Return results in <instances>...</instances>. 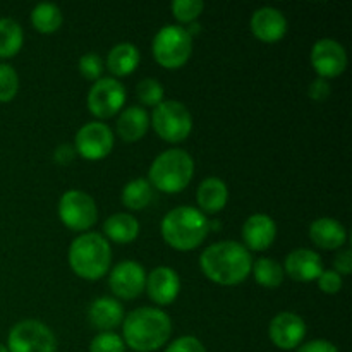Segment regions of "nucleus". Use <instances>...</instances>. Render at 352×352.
<instances>
[{"label":"nucleus","instance_id":"nucleus-10","mask_svg":"<svg viewBox=\"0 0 352 352\" xmlns=\"http://www.w3.org/2000/svg\"><path fill=\"white\" fill-rule=\"evenodd\" d=\"M126 103V88L113 78H102L93 82L88 91L86 105L98 119H110Z\"/></svg>","mask_w":352,"mask_h":352},{"label":"nucleus","instance_id":"nucleus-18","mask_svg":"<svg viewBox=\"0 0 352 352\" xmlns=\"http://www.w3.org/2000/svg\"><path fill=\"white\" fill-rule=\"evenodd\" d=\"M323 272V261L316 251L294 250L287 254L284 263V274L292 280L313 282L318 280Z\"/></svg>","mask_w":352,"mask_h":352},{"label":"nucleus","instance_id":"nucleus-24","mask_svg":"<svg viewBox=\"0 0 352 352\" xmlns=\"http://www.w3.org/2000/svg\"><path fill=\"white\" fill-rule=\"evenodd\" d=\"M105 239L117 244H129L140 236V223L129 213H113L103 223Z\"/></svg>","mask_w":352,"mask_h":352},{"label":"nucleus","instance_id":"nucleus-13","mask_svg":"<svg viewBox=\"0 0 352 352\" xmlns=\"http://www.w3.org/2000/svg\"><path fill=\"white\" fill-rule=\"evenodd\" d=\"M109 285L116 298L124 299V301L136 299L144 291L146 272L138 261L124 260L110 272Z\"/></svg>","mask_w":352,"mask_h":352},{"label":"nucleus","instance_id":"nucleus-5","mask_svg":"<svg viewBox=\"0 0 352 352\" xmlns=\"http://www.w3.org/2000/svg\"><path fill=\"white\" fill-rule=\"evenodd\" d=\"M195 175V160L188 151L181 148H172L164 151L153 160L150 167L151 188L167 195L184 191Z\"/></svg>","mask_w":352,"mask_h":352},{"label":"nucleus","instance_id":"nucleus-28","mask_svg":"<svg viewBox=\"0 0 352 352\" xmlns=\"http://www.w3.org/2000/svg\"><path fill=\"white\" fill-rule=\"evenodd\" d=\"M62 10L55 3H40L31 10V24L43 34L55 33L62 26Z\"/></svg>","mask_w":352,"mask_h":352},{"label":"nucleus","instance_id":"nucleus-25","mask_svg":"<svg viewBox=\"0 0 352 352\" xmlns=\"http://www.w3.org/2000/svg\"><path fill=\"white\" fill-rule=\"evenodd\" d=\"M24 43L23 28L10 17L0 19V57L10 58L19 54Z\"/></svg>","mask_w":352,"mask_h":352},{"label":"nucleus","instance_id":"nucleus-7","mask_svg":"<svg viewBox=\"0 0 352 352\" xmlns=\"http://www.w3.org/2000/svg\"><path fill=\"white\" fill-rule=\"evenodd\" d=\"M151 126L167 143H182L192 131V117L184 103L164 100L151 113Z\"/></svg>","mask_w":352,"mask_h":352},{"label":"nucleus","instance_id":"nucleus-27","mask_svg":"<svg viewBox=\"0 0 352 352\" xmlns=\"http://www.w3.org/2000/svg\"><path fill=\"white\" fill-rule=\"evenodd\" d=\"M256 284L267 289H277L284 282V267L274 258H260L251 268Z\"/></svg>","mask_w":352,"mask_h":352},{"label":"nucleus","instance_id":"nucleus-33","mask_svg":"<svg viewBox=\"0 0 352 352\" xmlns=\"http://www.w3.org/2000/svg\"><path fill=\"white\" fill-rule=\"evenodd\" d=\"M78 67L82 78L88 79V81H98V79H102L103 60L98 54H95V52H88V54L82 55V57L79 58Z\"/></svg>","mask_w":352,"mask_h":352},{"label":"nucleus","instance_id":"nucleus-6","mask_svg":"<svg viewBox=\"0 0 352 352\" xmlns=\"http://www.w3.org/2000/svg\"><path fill=\"white\" fill-rule=\"evenodd\" d=\"M153 57L162 67L174 69L182 67L192 54V38L188 30L177 24H167L162 28L151 43Z\"/></svg>","mask_w":352,"mask_h":352},{"label":"nucleus","instance_id":"nucleus-22","mask_svg":"<svg viewBox=\"0 0 352 352\" xmlns=\"http://www.w3.org/2000/svg\"><path fill=\"white\" fill-rule=\"evenodd\" d=\"M229 201V188L219 177H206L196 191V203L201 213H219Z\"/></svg>","mask_w":352,"mask_h":352},{"label":"nucleus","instance_id":"nucleus-38","mask_svg":"<svg viewBox=\"0 0 352 352\" xmlns=\"http://www.w3.org/2000/svg\"><path fill=\"white\" fill-rule=\"evenodd\" d=\"M333 268H336L337 274L342 277V275H349L352 272V253L351 250L340 251L336 256V261H333Z\"/></svg>","mask_w":352,"mask_h":352},{"label":"nucleus","instance_id":"nucleus-8","mask_svg":"<svg viewBox=\"0 0 352 352\" xmlns=\"http://www.w3.org/2000/svg\"><path fill=\"white\" fill-rule=\"evenodd\" d=\"M58 219L67 229L86 232L98 220L95 199L81 189H69L58 199Z\"/></svg>","mask_w":352,"mask_h":352},{"label":"nucleus","instance_id":"nucleus-37","mask_svg":"<svg viewBox=\"0 0 352 352\" xmlns=\"http://www.w3.org/2000/svg\"><path fill=\"white\" fill-rule=\"evenodd\" d=\"M298 352H339V349H337L336 344H332L330 340L316 339L309 340V342L306 344H301Z\"/></svg>","mask_w":352,"mask_h":352},{"label":"nucleus","instance_id":"nucleus-16","mask_svg":"<svg viewBox=\"0 0 352 352\" xmlns=\"http://www.w3.org/2000/svg\"><path fill=\"white\" fill-rule=\"evenodd\" d=\"M250 26L254 38L263 43H277L287 33V19L275 7H261L254 10Z\"/></svg>","mask_w":352,"mask_h":352},{"label":"nucleus","instance_id":"nucleus-32","mask_svg":"<svg viewBox=\"0 0 352 352\" xmlns=\"http://www.w3.org/2000/svg\"><path fill=\"white\" fill-rule=\"evenodd\" d=\"M89 352H126V344L117 333L100 332L89 344Z\"/></svg>","mask_w":352,"mask_h":352},{"label":"nucleus","instance_id":"nucleus-2","mask_svg":"<svg viewBox=\"0 0 352 352\" xmlns=\"http://www.w3.org/2000/svg\"><path fill=\"white\" fill-rule=\"evenodd\" d=\"M172 322L160 308H138L124 316L122 340L136 352H153L167 344Z\"/></svg>","mask_w":352,"mask_h":352},{"label":"nucleus","instance_id":"nucleus-26","mask_svg":"<svg viewBox=\"0 0 352 352\" xmlns=\"http://www.w3.org/2000/svg\"><path fill=\"white\" fill-rule=\"evenodd\" d=\"M153 199V188L144 177L133 179L122 189V203L126 208L138 212L146 208Z\"/></svg>","mask_w":352,"mask_h":352},{"label":"nucleus","instance_id":"nucleus-36","mask_svg":"<svg viewBox=\"0 0 352 352\" xmlns=\"http://www.w3.org/2000/svg\"><path fill=\"white\" fill-rule=\"evenodd\" d=\"M308 93L313 100H316V102H323V100H327L330 96L332 88H330V85L327 79L318 78V79H315L311 85H309Z\"/></svg>","mask_w":352,"mask_h":352},{"label":"nucleus","instance_id":"nucleus-20","mask_svg":"<svg viewBox=\"0 0 352 352\" xmlns=\"http://www.w3.org/2000/svg\"><path fill=\"white\" fill-rule=\"evenodd\" d=\"M309 237L313 243L323 250H339L346 244L347 232L342 223L330 217H322L316 219L309 226Z\"/></svg>","mask_w":352,"mask_h":352},{"label":"nucleus","instance_id":"nucleus-14","mask_svg":"<svg viewBox=\"0 0 352 352\" xmlns=\"http://www.w3.org/2000/svg\"><path fill=\"white\" fill-rule=\"evenodd\" d=\"M268 337L275 347L282 351L298 349L306 337V323L292 311H282L272 318Z\"/></svg>","mask_w":352,"mask_h":352},{"label":"nucleus","instance_id":"nucleus-3","mask_svg":"<svg viewBox=\"0 0 352 352\" xmlns=\"http://www.w3.org/2000/svg\"><path fill=\"white\" fill-rule=\"evenodd\" d=\"M162 237L177 251H192L201 246L210 232V220L195 206H177L162 220Z\"/></svg>","mask_w":352,"mask_h":352},{"label":"nucleus","instance_id":"nucleus-11","mask_svg":"<svg viewBox=\"0 0 352 352\" xmlns=\"http://www.w3.org/2000/svg\"><path fill=\"white\" fill-rule=\"evenodd\" d=\"M76 153L86 160H102L109 157L113 150V133L107 124L88 122L76 133L74 138Z\"/></svg>","mask_w":352,"mask_h":352},{"label":"nucleus","instance_id":"nucleus-1","mask_svg":"<svg viewBox=\"0 0 352 352\" xmlns=\"http://www.w3.org/2000/svg\"><path fill=\"white\" fill-rule=\"evenodd\" d=\"M199 267L205 277L215 284L239 285L251 275L253 258L244 244L237 241H220L203 251Z\"/></svg>","mask_w":352,"mask_h":352},{"label":"nucleus","instance_id":"nucleus-19","mask_svg":"<svg viewBox=\"0 0 352 352\" xmlns=\"http://www.w3.org/2000/svg\"><path fill=\"white\" fill-rule=\"evenodd\" d=\"M88 318L95 329L110 332L124 322V308L119 299L103 296L91 302L88 309Z\"/></svg>","mask_w":352,"mask_h":352},{"label":"nucleus","instance_id":"nucleus-21","mask_svg":"<svg viewBox=\"0 0 352 352\" xmlns=\"http://www.w3.org/2000/svg\"><path fill=\"white\" fill-rule=\"evenodd\" d=\"M148 127H150V116L143 107L138 105L122 110L117 120V134L126 143H136L143 140L144 134L148 133Z\"/></svg>","mask_w":352,"mask_h":352},{"label":"nucleus","instance_id":"nucleus-31","mask_svg":"<svg viewBox=\"0 0 352 352\" xmlns=\"http://www.w3.org/2000/svg\"><path fill=\"white\" fill-rule=\"evenodd\" d=\"M174 17L179 23H195L201 16L205 3L199 0H174L170 6Z\"/></svg>","mask_w":352,"mask_h":352},{"label":"nucleus","instance_id":"nucleus-35","mask_svg":"<svg viewBox=\"0 0 352 352\" xmlns=\"http://www.w3.org/2000/svg\"><path fill=\"white\" fill-rule=\"evenodd\" d=\"M165 352H206V349L199 339L192 336H184L175 339Z\"/></svg>","mask_w":352,"mask_h":352},{"label":"nucleus","instance_id":"nucleus-40","mask_svg":"<svg viewBox=\"0 0 352 352\" xmlns=\"http://www.w3.org/2000/svg\"><path fill=\"white\" fill-rule=\"evenodd\" d=\"M0 352H9V349H7V346L0 344Z\"/></svg>","mask_w":352,"mask_h":352},{"label":"nucleus","instance_id":"nucleus-12","mask_svg":"<svg viewBox=\"0 0 352 352\" xmlns=\"http://www.w3.org/2000/svg\"><path fill=\"white\" fill-rule=\"evenodd\" d=\"M311 65L322 79L339 78L347 69V52L333 38H322L311 48Z\"/></svg>","mask_w":352,"mask_h":352},{"label":"nucleus","instance_id":"nucleus-4","mask_svg":"<svg viewBox=\"0 0 352 352\" xmlns=\"http://www.w3.org/2000/svg\"><path fill=\"white\" fill-rule=\"evenodd\" d=\"M112 263V250L102 234L86 232L76 237L69 248V265L78 277L100 280Z\"/></svg>","mask_w":352,"mask_h":352},{"label":"nucleus","instance_id":"nucleus-9","mask_svg":"<svg viewBox=\"0 0 352 352\" xmlns=\"http://www.w3.org/2000/svg\"><path fill=\"white\" fill-rule=\"evenodd\" d=\"M9 352H57V339L50 327L36 320H24L10 329Z\"/></svg>","mask_w":352,"mask_h":352},{"label":"nucleus","instance_id":"nucleus-17","mask_svg":"<svg viewBox=\"0 0 352 352\" xmlns=\"http://www.w3.org/2000/svg\"><path fill=\"white\" fill-rule=\"evenodd\" d=\"M277 237V223L270 215L254 213L248 217L243 226V241L248 251H265L274 244Z\"/></svg>","mask_w":352,"mask_h":352},{"label":"nucleus","instance_id":"nucleus-30","mask_svg":"<svg viewBox=\"0 0 352 352\" xmlns=\"http://www.w3.org/2000/svg\"><path fill=\"white\" fill-rule=\"evenodd\" d=\"M17 91H19V76L16 69L9 64H0V102H10Z\"/></svg>","mask_w":352,"mask_h":352},{"label":"nucleus","instance_id":"nucleus-29","mask_svg":"<svg viewBox=\"0 0 352 352\" xmlns=\"http://www.w3.org/2000/svg\"><path fill=\"white\" fill-rule=\"evenodd\" d=\"M136 95L144 107H153L155 109V107L164 102L165 89L157 79L146 78L143 81H140V85L136 88Z\"/></svg>","mask_w":352,"mask_h":352},{"label":"nucleus","instance_id":"nucleus-23","mask_svg":"<svg viewBox=\"0 0 352 352\" xmlns=\"http://www.w3.org/2000/svg\"><path fill=\"white\" fill-rule=\"evenodd\" d=\"M141 62V54L133 43H124L116 45L112 50L107 55V67L117 78H124V76L133 74L138 69Z\"/></svg>","mask_w":352,"mask_h":352},{"label":"nucleus","instance_id":"nucleus-15","mask_svg":"<svg viewBox=\"0 0 352 352\" xmlns=\"http://www.w3.org/2000/svg\"><path fill=\"white\" fill-rule=\"evenodd\" d=\"M146 289L151 301L158 306H168L181 292V278L170 267H157L146 275Z\"/></svg>","mask_w":352,"mask_h":352},{"label":"nucleus","instance_id":"nucleus-39","mask_svg":"<svg viewBox=\"0 0 352 352\" xmlns=\"http://www.w3.org/2000/svg\"><path fill=\"white\" fill-rule=\"evenodd\" d=\"M76 150L71 144H60V146L55 148L54 151V160L57 162L58 165H67L74 160Z\"/></svg>","mask_w":352,"mask_h":352},{"label":"nucleus","instance_id":"nucleus-34","mask_svg":"<svg viewBox=\"0 0 352 352\" xmlns=\"http://www.w3.org/2000/svg\"><path fill=\"white\" fill-rule=\"evenodd\" d=\"M320 291L325 294H337L342 289V277L336 270H323L318 277Z\"/></svg>","mask_w":352,"mask_h":352}]
</instances>
